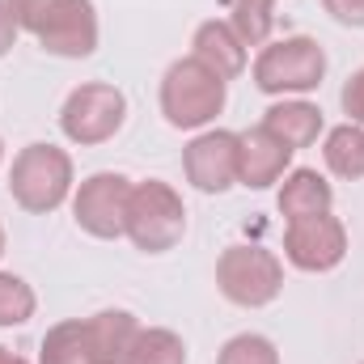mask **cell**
I'll list each match as a JSON object with an SVG mask.
<instances>
[{
  "mask_svg": "<svg viewBox=\"0 0 364 364\" xmlns=\"http://www.w3.org/2000/svg\"><path fill=\"white\" fill-rule=\"evenodd\" d=\"M255 85L272 97H301V93H314L326 77V51L318 38L309 34H292V38H279L267 43L259 55H255V68H250Z\"/></svg>",
  "mask_w": 364,
  "mask_h": 364,
  "instance_id": "cell-5",
  "label": "cell"
},
{
  "mask_svg": "<svg viewBox=\"0 0 364 364\" xmlns=\"http://www.w3.org/2000/svg\"><path fill=\"white\" fill-rule=\"evenodd\" d=\"M182 174L203 195H225L229 186H237V132L203 127L182 149Z\"/></svg>",
  "mask_w": 364,
  "mask_h": 364,
  "instance_id": "cell-10",
  "label": "cell"
},
{
  "mask_svg": "<svg viewBox=\"0 0 364 364\" xmlns=\"http://www.w3.org/2000/svg\"><path fill=\"white\" fill-rule=\"evenodd\" d=\"M38 364H97L93 360V343H90V326H85V318L55 322V326L43 335Z\"/></svg>",
  "mask_w": 364,
  "mask_h": 364,
  "instance_id": "cell-17",
  "label": "cell"
},
{
  "mask_svg": "<svg viewBox=\"0 0 364 364\" xmlns=\"http://www.w3.org/2000/svg\"><path fill=\"white\" fill-rule=\"evenodd\" d=\"M275 0H229V26L246 47H267L275 26Z\"/></svg>",
  "mask_w": 364,
  "mask_h": 364,
  "instance_id": "cell-18",
  "label": "cell"
},
{
  "mask_svg": "<svg viewBox=\"0 0 364 364\" xmlns=\"http://www.w3.org/2000/svg\"><path fill=\"white\" fill-rule=\"evenodd\" d=\"M123 364H186V343L166 326H140Z\"/></svg>",
  "mask_w": 364,
  "mask_h": 364,
  "instance_id": "cell-19",
  "label": "cell"
},
{
  "mask_svg": "<svg viewBox=\"0 0 364 364\" xmlns=\"http://www.w3.org/2000/svg\"><path fill=\"white\" fill-rule=\"evenodd\" d=\"M263 127L272 132L279 144H288L292 153H301V149L318 144V136H322L326 123H322V106H314L305 97H284V102L267 106Z\"/></svg>",
  "mask_w": 364,
  "mask_h": 364,
  "instance_id": "cell-13",
  "label": "cell"
},
{
  "mask_svg": "<svg viewBox=\"0 0 364 364\" xmlns=\"http://www.w3.org/2000/svg\"><path fill=\"white\" fill-rule=\"evenodd\" d=\"M216 288L242 309H263L284 292V263L267 246H229L216 259Z\"/></svg>",
  "mask_w": 364,
  "mask_h": 364,
  "instance_id": "cell-6",
  "label": "cell"
},
{
  "mask_svg": "<svg viewBox=\"0 0 364 364\" xmlns=\"http://www.w3.org/2000/svg\"><path fill=\"white\" fill-rule=\"evenodd\" d=\"M73 157L55 144H26L17 157H13V170H9V195L21 212L30 216H47L55 208L68 203L73 195Z\"/></svg>",
  "mask_w": 364,
  "mask_h": 364,
  "instance_id": "cell-3",
  "label": "cell"
},
{
  "mask_svg": "<svg viewBox=\"0 0 364 364\" xmlns=\"http://www.w3.org/2000/svg\"><path fill=\"white\" fill-rule=\"evenodd\" d=\"M0 255H4V225H0Z\"/></svg>",
  "mask_w": 364,
  "mask_h": 364,
  "instance_id": "cell-26",
  "label": "cell"
},
{
  "mask_svg": "<svg viewBox=\"0 0 364 364\" xmlns=\"http://www.w3.org/2000/svg\"><path fill=\"white\" fill-rule=\"evenodd\" d=\"M0 161H4V140H0Z\"/></svg>",
  "mask_w": 364,
  "mask_h": 364,
  "instance_id": "cell-27",
  "label": "cell"
},
{
  "mask_svg": "<svg viewBox=\"0 0 364 364\" xmlns=\"http://www.w3.org/2000/svg\"><path fill=\"white\" fill-rule=\"evenodd\" d=\"M229 102V81H220L195 55L174 60L161 77V114L178 132H203Z\"/></svg>",
  "mask_w": 364,
  "mask_h": 364,
  "instance_id": "cell-2",
  "label": "cell"
},
{
  "mask_svg": "<svg viewBox=\"0 0 364 364\" xmlns=\"http://www.w3.org/2000/svg\"><path fill=\"white\" fill-rule=\"evenodd\" d=\"M38 309L34 288L13 272H0V326H26Z\"/></svg>",
  "mask_w": 364,
  "mask_h": 364,
  "instance_id": "cell-20",
  "label": "cell"
},
{
  "mask_svg": "<svg viewBox=\"0 0 364 364\" xmlns=\"http://www.w3.org/2000/svg\"><path fill=\"white\" fill-rule=\"evenodd\" d=\"M322 161L335 178L343 182H360L364 178V127L360 123H339L326 132L322 144Z\"/></svg>",
  "mask_w": 364,
  "mask_h": 364,
  "instance_id": "cell-16",
  "label": "cell"
},
{
  "mask_svg": "<svg viewBox=\"0 0 364 364\" xmlns=\"http://www.w3.org/2000/svg\"><path fill=\"white\" fill-rule=\"evenodd\" d=\"M186 233V203L182 195L161 178L132 182V199H127V242L144 255H166L174 250Z\"/></svg>",
  "mask_w": 364,
  "mask_h": 364,
  "instance_id": "cell-4",
  "label": "cell"
},
{
  "mask_svg": "<svg viewBox=\"0 0 364 364\" xmlns=\"http://www.w3.org/2000/svg\"><path fill=\"white\" fill-rule=\"evenodd\" d=\"M288 170H292V149L279 144L263 123L250 132H237V186L267 191Z\"/></svg>",
  "mask_w": 364,
  "mask_h": 364,
  "instance_id": "cell-11",
  "label": "cell"
},
{
  "mask_svg": "<svg viewBox=\"0 0 364 364\" xmlns=\"http://www.w3.org/2000/svg\"><path fill=\"white\" fill-rule=\"evenodd\" d=\"M339 102H343L348 123H360L364 127V68H356V73L348 77V85H343V93H339Z\"/></svg>",
  "mask_w": 364,
  "mask_h": 364,
  "instance_id": "cell-22",
  "label": "cell"
},
{
  "mask_svg": "<svg viewBox=\"0 0 364 364\" xmlns=\"http://www.w3.org/2000/svg\"><path fill=\"white\" fill-rule=\"evenodd\" d=\"M322 9H326L339 26L364 30V0H322Z\"/></svg>",
  "mask_w": 364,
  "mask_h": 364,
  "instance_id": "cell-23",
  "label": "cell"
},
{
  "mask_svg": "<svg viewBox=\"0 0 364 364\" xmlns=\"http://www.w3.org/2000/svg\"><path fill=\"white\" fill-rule=\"evenodd\" d=\"M246 43L233 34V26L229 21H199L195 26V38H191V55L199 60V64H208L220 81H237L242 73H246Z\"/></svg>",
  "mask_w": 364,
  "mask_h": 364,
  "instance_id": "cell-12",
  "label": "cell"
},
{
  "mask_svg": "<svg viewBox=\"0 0 364 364\" xmlns=\"http://www.w3.org/2000/svg\"><path fill=\"white\" fill-rule=\"evenodd\" d=\"M17 34H21V26H17V17H13L9 0H0V55H9V51H13Z\"/></svg>",
  "mask_w": 364,
  "mask_h": 364,
  "instance_id": "cell-24",
  "label": "cell"
},
{
  "mask_svg": "<svg viewBox=\"0 0 364 364\" xmlns=\"http://www.w3.org/2000/svg\"><path fill=\"white\" fill-rule=\"evenodd\" d=\"M216 364H279V352L267 335H233L220 348Z\"/></svg>",
  "mask_w": 364,
  "mask_h": 364,
  "instance_id": "cell-21",
  "label": "cell"
},
{
  "mask_svg": "<svg viewBox=\"0 0 364 364\" xmlns=\"http://www.w3.org/2000/svg\"><path fill=\"white\" fill-rule=\"evenodd\" d=\"M0 364H30V360H26V356H17L13 348H4V343H0Z\"/></svg>",
  "mask_w": 364,
  "mask_h": 364,
  "instance_id": "cell-25",
  "label": "cell"
},
{
  "mask_svg": "<svg viewBox=\"0 0 364 364\" xmlns=\"http://www.w3.org/2000/svg\"><path fill=\"white\" fill-rule=\"evenodd\" d=\"M123 123H127V97L110 81H85L60 106V132L81 149L114 140L123 132Z\"/></svg>",
  "mask_w": 364,
  "mask_h": 364,
  "instance_id": "cell-7",
  "label": "cell"
},
{
  "mask_svg": "<svg viewBox=\"0 0 364 364\" xmlns=\"http://www.w3.org/2000/svg\"><path fill=\"white\" fill-rule=\"evenodd\" d=\"M85 326H90V343L97 364H123L136 335H140V322L127 309H102V314L85 318Z\"/></svg>",
  "mask_w": 364,
  "mask_h": 364,
  "instance_id": "cell-15",
  "label": "cell"
},
{
  "mask_svg": "<svg viewBox=\"0 0 364 364\" xmlns=\"http://www.w3.org/2000/svg\"><path fill=\"white\" fill-rule=\"evenodd\" d=\"M17 26L60 60H85L97 51L93 0H9Z\"/></svg>",
  "mask_w": 364,
  "mask_h": 364,
  "instance_id": "cell-1",
  "label": "cell"
},
{
  "mask_svg": "<svg viewBox=\"0 0 364 364\" xmlns=\"http://www.w3.org/2000/svg\"><path fill=\"white\" fill-rule=\"evenodd\" d=\"M284 259L296 272H309V275L335 272L348 259V229H343V220L335 212L288 220V229H284Z\"/></svg>",
  "mask_w": 364,
  "mask_h": 364,
  "instance_id": "cell-9",
  "label": "cell"
},
{
  "mask_svg": "<svg viewBox=\"0 0 364 364\" xmlns=\"http://www.w3.org/2000/svg\"><path fill=\"white\" fill-rule=\"evenodd\" d=\"M275 203H279V212H284L288 220H301V216H322V212H331V208H335V186L322 178L318 170L296 166V170H288V174H284Z\"/></svg>",
  "mask_w": 364,
  "mask_h": 364,
  "instance_id": "cell-14",
  "label": "cell"
},
{
  "mask_svg": "<svg viewBox=\"0 0 364 364\" xmlns=\"http://www.w3.org/2000/svg\"><path fill=\"white\" fill-rule=\"evenodd\" d=\"M127 199H132V178L102 170L90 174L73 191V220L81 233H90L97 242H114L127 233Z\"/></svg>",
  "mask_w": 364,
  "mask_h": 364,
  "instance_id": "cell-8",
  "label": "cell"
}]
</instances>
